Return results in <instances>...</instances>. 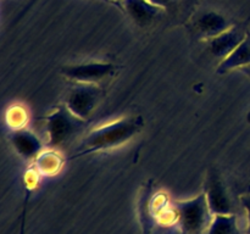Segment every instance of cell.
Here are the masks:
<instances>
[{"label":"cell","mask_w":250,"mask_h":234,"mask_svg":"<svg viewBox=\"0 0 250 234\" xmlns=\"http://www.w3.org/2000/svg\"><path fill=\"white\" fill-rule=\"evenodd\" d=\"M116 66L104 61H90V62L76 63L61 68V73L67 79L75 83L100 84L114 76Z\"/></svg>","instance_id":"5"},{"label":"cell","mask_w":250,"mask_h":234,"mask_svg":"<svg viewBox=\"0 0 250 234\" xmlns=\"http://www.w3.org/2000/svg\"><path fill=\"white\" fill-rule=\"evenodd\" d=\"M250 66V33H247L244 40L219 63L217 72L227 73L236 68H246Z\"/></svg>","instance_id":"11"},{"label":"cell","mask_w":250,"mask_h":234,"mask_svg":"<svg viewBox=\"0 0 250 234\" xmlns=\"http://www.w3.org/2000/svg\"><path fill=\"white\" fill-rule=\"evenodd\" d=\"M192 27L195 33L199 34L203 39L208 40L210 38L219 36L222 32L231 28L232 23L224 15L216 11L207 10L195 15L192 20Z\"/></svg>","instance_id":"7"},{"label":"cell","mask_w":250,"mask_h":234,"mask_svg":"<svg viewBox=\"0 0 250 234\" xmlns=\"http://www.w3.org/2000/svg\"><path fill=\"white\" fill-rule=\"evenodd\" d=\"M85 126L87 121L72 114L66 105L55 107L45 119L48 145L51 149L63 148L80 136Z\"/></svg>","instance_id":"2"},{"label":"cell","mask_w":250,"mask_h":234,"mask_svg":"<svg viewBox=\"0 0 250 234\" xmlns=\"http://www.w3.org/2000/svg\"><path fill=\"white\" fill-rule=\"evenodd\" d=\"M36 168L42 176L53 177L61 171L63 166V160L56 151L51 150L39 154L36 158Z\"/></svg>","instance_id":"13"},{"label":"cell","mask_w":250,"mask_h":234,"mask_svg":"<svg viewBox=\"0 0 250 234\" xmlns=\"http://www.w3.org/2000/svg\"><path fill=\"white\" fill-rule=\"evenodd\" d=\"M110 1H121V0H110Z\"/></svg>","instance_id":"20"},{"label":"cell","mask_w":250,"mask_h":234,"mask_svg":"<svg viewBox=\"0 0 250 234\" xmlns=\"http://www.w3.org/2000/svg\"><path fill=\"white\" fill-rule=\"evenodd\" d=\"M175 206L178 212V228L182 234H204L214 217L205 193L193 199L175 202Z\"/></svg>","instance_id":"3"},{"label":"cell","mask_w":250,"mask_h":234,"mask_svg":"<svg viewBox=\"0 0 250 234\" xmlns=\"http://www.w3.org/2000/svg\"><path fill=\"white\" fill-rule=\"evenodd\" d=\"M246 36L247 32L244 29L232 26L219 36L205 40L207 49L214 58H221L222 61L244 40Z\"/></svg>","instance_id":"9"},{"label":"cell","mask_w":250,"mask_h":234,"mask_svg":"<svg viewBox=\"0 0 250 234\" xmlns=\"http://www.w3.org/2000/svg\"><path fill=\"white\" fill-rule=\"evenodd\" d=\"M23 228H24V226H23V219H22V224H21V231H20V234H24V233H23Z\"/></svg>","instance_id":"19"},{"label":"cell","mask_w":250,"mask_h":234,"mask_svg":"<svg viewBox=\"0 0 250 234\" xmlns=\"http://www.w3.org/2000/svg\"><path fill=\"white\" fill-rule=\"evenodd\" d=\"M39 176H41V173H39V171L37 168L31 170L29 172L26 173V178L24 179H26V185L29 190L34 189L37 187V184L39 182Z\"/></svg>","instance_id":"16"},{"label":"cell","mask_w":250,"mask_h":234,"mask_svg":"<svg viewBox=\"0 0 250 234\" xmlns=\"http://www.w3.org/2000/svg\"><path fill=\"white\" fill-rule=\"evenodd\" d=\"M204 234H247L239 224L237 214H214Z\"/></svg>","instance_id":"12"},{"label":"cell","mask_w":250,"mask_h":234,"mask_svg":"<svg viewBox=\"0 0 250 234\" xmlns=\"http://www.w3.org/2000/svg\"><path fill=\"white\" fill-rule=\"evenodd\" d=\"M7 126L14 131L23 129L28 122V111L22 105H12L9 107L5 115Z\"/></svg>","instance_id":"14"},{"label":"cell","mask_w":250,"mask_h":234,"mask_svg":"<svg viewBox=\"0 0 250 234\" xmlns=\"http://www.w3.org/2000/svg\"><path fill=\"white\" fill-rule=\"evenodd\" d=\"M10 140L15 150L24 158H37V156L41 154L42 143L32 132L26 129L14 131L10 136Z\"/></svg>","instance_id":"10"},{"label":"cell","mask_w":250,"mask_h":234,"mask_svg":"<svg viewBox=\"0 0 250 234\" xmlns=\"http://www.w3.org/2000/svg\"><path fill=\"white\" fill-rule=\"evenodd\" d=\"M172 202L168 199V195L165 193H159L151 199L150 204H149V212H150L151 216L155 218L158 214H160L161 212L165 209H167Z\"/></svg>","instance_id":"15"},{"label":"cell","mask_w":250,"mask_h":234,"mask_svg":"<svg viewBox=\"0 0 250 234\" xmlns=\"http://www.w3.org/2000/svg\"><path fill=\"white\" fill-rule=\"evenodd\" d=\"M205 196L212 214H234L233 202L227 193L221 178L214 170L209 173L205 182Z\"/></svg>","instance_id":"6"},{"label":"cell","mask_w":250,"mask_h":234,"mask_svg":"<svg viewBox=\"0 0 250 234\" xmlns=\"http://www.w3.org/2000/svg\"><path fill=\"white\" fill-rule=\"evenodd\" d=\"M242 206L244 207L247 214V228L246 233L250 234V196H242L241 197Z\"/></svg>","instance_id":"17"},{"label":"cell","mask_w":250,"mask_h":234,"mask_svg":"<svg viewBox=\"0 0 250 234\" xmlns=\"http://www.w3.org/2000/svg\"><path fill=\"white\" fill-rule=\"evenodd\" d=\"M103 97L104 92L99 84L76 83L66 95L65 105L72 114L87 121L97 110Z\"/></svg>","instance_id":"4"},{"label":"cell","mask_w":250,"mask_h":234,"mask_svg":"<svg viewBox=\"0 0 250 234\" xmlns=\"http://www.w3.org/2000/svg\"><path fill=\"white\" fill-rule=\"evenodd\" d=\"M144 126L142 116H129L103 124L92 129L81 143L80 149L71 158H77L88 154L109 150L124 145L142 131Z\"/></svg>","instance_id":"1"},{"label":"cell","mask_w":250,"mask_h":234,"mask_svg":"<svg viewBox=\"0 0 250 234\" xmlns=\"http://www.w3.org/2000/svg\"><path fill=\"white\" fill-rule=\"evenodd\" d=\"M148 1L153 2L154 5H156V6H160V7H163V9L166 10V7H170L171 5L173 4V1H175V0H148Z\"/></svg>","instance_id":"18"},{"label":"cell","mask_w":250,"mask_h":234,"mask_svg":"<svg viewBox=\"0 0 250 234\" xmlns=\"http://www.w3.org/2000/svg\"><path fill=\"white\" fill-rule=\"evenodd\" d=\"M121 4L127 16L139 27H149L165 11L148 0H121Z\"/></svg>","instance_id":"8"}]
</instances>
